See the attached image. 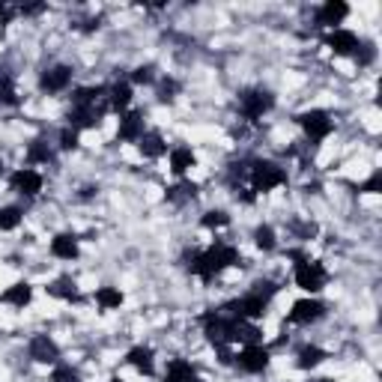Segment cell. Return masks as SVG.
<instances>
[{
	"instance_id": "obj_20",
	"label": "cell",
	"mask_w": 382,
	"mask_h": 382,
	"mask_svg": "<svg viewBox=\"0 0 382 382\" xmlns=\"http://www.w3.org/2000/svg\"><path fill=\"white\" fill-rule=\"evenodd\" d=\"M30 299H33V287H30L27 281H18V284L6 287L3 293H0V301H3V305H13V308L30 305Z\"/></svg>"
},
{
	"instance_id": "obj_40",
	"label": "cell",
	"mask_w": 382,
	"mask_h": 382,
	"mask_svg": "<svg viewBox=\"0 0 382 382\" xmlns=\"http://www.w3.org/2000/svg\"><path fill=\"white\" fill-rule=\"evenodd\" d=\"M358 191H361V194H376V191H382V174H379V170L367 179V183H361Z\"/></svg>"
},
{
	"instance_id": "obj_9",
	"label": "cell",
	"mask_w": 382,
	"mask_h": 382,
	"mask_svg": "<svg viewBox=\"0 0 382 382\" xmlns=\"http://www.w3.org/2000/svg\"><path fill=\"white\" fill-rule=\"evenodd\" d=\"M326 317V305L323 301H317V299H299L293 310L287 314V323H293V326H310V323H317V319H323Z\"/></svg>"
},
{
	"instance_id": "obj_37",
	"label": "cell",
	"mask_w": 382,
	"mask_h": 382,
	"mask_svg": "<svg viewBox=\"0 0 382 382\" xmlns=\"http://www.w3.org/2000/svg\"><path fill=\"white\" fill-rule=\"evenodd\" d=\"M51 382H81V376H78V370L72 365H54Z\"/></svg>"
},
{
	"instance_id": "obj_30",
	"label": "cell",
	"mask_w": 382,
	"mask_h": 382,
	"mask_svg": "<svg viewBox=\"0 0 382 382\" xmlns=\"http://www.w3.org/2000/svg\"><path fill=\"white\" fill-rule=\"evenodd\" d=\"M96 301H99V308L114 310V308L123 305V293H119L117 287H99L96 290Z\"/></svg>"
},
{
	"instance_id": "obj_27",
	"label": "cell",
	"mask_w": 382,
	"mask_h": 382,
	"mask_svg": "<svg viewBox=\"0 0 382 382\" xmlns=\"http://www.w3.org/2000/svg\"><path fill=\"white\" fill-rule=\"evenodd\" d=\"M48 296H54V299H66V301H75L78 299V287H75V281L63 275V278H57L48 284Z\"/></svg>"
},
{
	"instance_id": "obj_29",
	"label": "cell",
	"mask_w": 382,
	"mask_h": 382,
	"mask_svg": "<svg viewBox=\"0 0 382 382\" xmlns=\"http://www.w3.org/2000/svg\"><path fill=\"white\" fill-rule=\"evenodd\" d=\"M170 204H183V200H194L197 197V185L191 183V179H183L179 185H174V188H167V194H165Z\"/></svg>"
},
{
	"instance_id": "obj_7",
	"label": "cell",
	"mask_w": 382,
	"mask_h": 382,
	"mask_svg": "<svg viewBox=\"0 0 382 382\" xmlns=\"http://www.w3.org/2000/svg\"><path fill=\"white\" fill-rule=\"evenodd\" d=\"M266 305L269 301H263V299H257V296H242V299H233V301H227L224 308V314H230V317H236V319H248V323H254V319H263L266 317Z\"/></svg>"
},
{
	"instance_id": "obj_3",
	"label": "cell",
	"mask_w": 382,
	"mask_h": 382,
	"mask_svg": "<svg viewBox=\"0 0 382 382\" xmlns=\"http://www.w3.org/2000/svg\"><path fill=\"white\" fill-rule=\"evenodd\" d=\"M293 278H296V287H301L305 293H319V290L326 287V281H329V272H326V266L319 263V260L299 257Z\"/></svg>"
},
{
	"instance_id": "obj_14",
	"label": "cell",
	"mask_w": 382,
	"mask_h": 382,
	"mask_svg": "<svg viewBox=\"0 0 382 382\" xmlns=\"http://www.w3.org/2000/svg\"><path fill=\"white\" fill-rule=\"evenodd\" d=\"M347 15H349V6L344 0H326V3L317 9V24L335 30V24H340Z\"/></svg>"
},
{
	"instance_id": "obj_33",
	"label": "cell",
	"mask_w": 382,
	"mask_h": 382,
	"mask_svg": "<svg viewBox=\"0 0 382 382\" xmlns=\"http://www.w3.org/2000/svg\"><path fill=\"white\" fill-rule=\"evenodd\" d=\"M22 209L18 206H3L0 209V230H15L18 224H22Z\"/></svg>"
},
{
	"instance_id": "obj_45",
	"label": "cell",
	"mask_w": 382,
	"mask_h": 382,
	"mask_svg": "<svg viewBox=\"0 0 382 382\" xmlns=\"http://www.w3.org/2000/svg\"><path fill=\"white\" fill-rule=\"evenodd\" d=\"M185 382H206L204 376H191V379H185Z\"/></svg>"
},
{
	"instance_id": "obj_15",
	"label": "cell",
	"mask_w": 382,
	"mask_h": 382,
	"mask_svg": "<svg viewBox=\"0 0 382 382\" xmlns=\"http://www.w3.org/2000/svg\"><path fill=\"white\" fill-rule=\"evenodd\" d=\"M144 135V114L140 110H126V114H119V128H117V138L119 140H140Z\"/></svg>"
},
{
	"instance_id": "obj_19",
	"label": "cell",
	"mask_w": 382,
	"mask_h": 382,
	"mask_svg": "<svg viewBox=\"0 0 382 382\" xmlns=\"http://www.w3.org/2000/svg\"><path fill=\"white\" fill-rule=\"evenodd\" d=\"M230 340H239V344H245V347H254L263 340V331H260L254 323H248V319H236L233 317V331H230Z\"/></svg>"
},
{
	"instance_id": "obj_16",
	"label": "cell",
	"mask_w": 382,
	"mask_h": 382,
	"mask_svg": "<svg viewBox=\"0 0 382 382\" xmlns=\"http://www.w3.org/2000/svg\"><path fill=\"white\" fill-rule=\"evenodd\" d=\"M326 45H329L335 54H356V48H358V36L353 33V30L335 27V30H331V33L326 36Z\"/></svg>"
},
{
	"instance_id": "obj_38",
	"label": "cell",
	"mask_w": 382,
	"mask_h": 382,
	"mask_svg": "<svg viewBox=\"0 0 382 382\" xmlns=\"http://www.w3.org/2000/svg\"><path fill=\"white\" fill-rule=\"evenodd\" d=\"M60 149H66V153L78 149V128H72V126L60 128Z\"/></svg>"
},
{
	"instance_id": "obj_39",
	"label": "cell",
	"mask_w": 382,
	"mask_h": 382,
	"mask_svg": "<svg viewBox=\"0 0 382 382\" xmlns=\"http://www.w3.org/2000/svg\"><path fill=\"white\" fill-rule=\"evenodd\" d=\"M153 81H156V69L153 66H138L132 72V84L144 87V84H153Z\"/></svg>"
},
{
	"instance_id": "obj_47",
	"label": "cell",
	"mask_w": 382,
	"mask_h": 382,
	"mask_svg": "<svg viewBox=\"0 0 382 382\" xmlns=\"http://www.w3.org/2000/svg\"><path fill=\"white\" fill-rule=\"evenodd\" d=\"M0 174H3V162H0Z\"/></svg>"
},
{
	"instance_id": "obj_23",
	"label": "cell",
	"mask_w": 382,
	"mask_h": 382,
	"mask_svg": "<svg viewBox=\"0 0 382 382\" xmlns=\"http://www.w3.org/2000/svg\"><path fill=\"white\" fill-rule=\"evenodd\" d=\"M51 162H54V149L48 147V140H42V138L30 140V147H27V165H51Z\"/></svg>"
},
{
	"instance_id": "obj_13",
	"label": "cell",
	"mask_w": 382,
	"mask_h": 382,
	"mask_svg": "<svg viewBox=\"0 0 382 382\" xmlns=\"http://www.w3.org/2000/svg\"><path fill=\"white\" fill-rule=\"evenodd\" d=\"M30 358L39 361V365H57L60 347L48 335H36L33 340H30Z\"/></svg>"
},
{
	"instance_id": "obj_41",
	"label": "cell",
	"mask_w": 382,
	"mask_h": 382,
	"mask_svg": "<svg viewBox=\"0 0 382 382\" xmlns=\"http://www.w3.org/2000/svg\"><path fill=\"white\" fill-rule=\"evenodd\" d=\"M233 191H236V200H242V204H248V206H251V204H254V200H257V194H254V191H251V188H242V185H236Z\"/></svg>"
},
{
	"instance_id": "obj_44",
	"label": "cell",
	"mask_w": 382,
	"mask_h": 382,
	"mask_svg": "<svg viewBox=\"0 0 382 382\" xmlns=\"http://www.w3.org/2000/svg\"><path fill=\"white\" fill-rule=\"evenodd\" d=\"M42 3H36V6H22V9H18V13H22V15H39V13H42Z\"/></svg>"
},
{
	"instance_id": "obj_34",
	"label": "cell",
	"mask_w": 382,
	"mask_h": 382,
	"mask_svg": "<svg viewBox=\"0 0 382 382\" xmlns=\"http://www.w3.org/2000/svg\"><path fill=\"white\" fill-rule=\"evenodd\" d=\"M176 93H179L176 78H162V81H158V102H174Z\"/></svg>"
},
{
	"instance_id": "obj_5",
	"label": "cell",
	"mask_w": 382,
	"mask_h": 382,
	"mask_svg": "<svg viewBox=\"0 0 382 382\" xmlns=\"http://www.w3.org/2000/svg\"><path fill=\"white\" fill-rule=\"evenodd\" d=\"M272 105H275V96L263 87H251L239 96V114H242L245 119H251V123H257L263 114H269Z\"/></svg>"
},
{
	"instance_id": "obj_35",
	"label": "cell",
	"mask_w": 382,
	"mask_h": 382,
	"mask_svg": "<svg viewBox=\"0 0 382 382\" xmlns=\"http://www.w3.org/2000/svg\"><path fill=\"white\" fill-rule=\"evenodd\" d=\"M275 293H278V287H275V281H269V278H260V281H254V287H251V296H257L263 301H269Z\"/></svg>"
},
{
	"instance_id": "obj_43",
	"label": "cell",
	"mask_w": 382,
	"mask_h": 382,
	"mask_svg": "<svg viewBox=\"0 0 382 382\" xmlns=\"http://www.w3.org/2000/svg\"><path fill=\"white\" fill-rule=\"evenodd\" d=\"M215 353H218V361H221V365H233V353H230L227 347H215Z\"/></svg>"
},
{
	"instance_id": "obj_25",
	"label": "cell",
	"mask_w": 382,
	"mask_h": 382,
	"mask_svg": "<svg viewBox=\"0 0 382 382\" xmlns=\"http://www.w3.org/2000/svg\"><path fill=\"white\" fill-rule=\"evenodd\" d=\"M194 162H197V158H194V153H191L188 147H176L174 153H170V170H174L176 176H185L188 170L194 167Z\"/></svg>"
},
{
	"instance_id": "obj_1",
	"label": "cell",
	"mask_w": 382,
	"mask_h": 382,
	"mask_svg": "<svg viewBox=\"0 0 382 382\" xmlns=\"http://www.w3.org/2000/svg\"><path fill=\"white\" fill-rule=\"evenodd\" d=\"M233 263H239V251L227 242H215L206 251H185V269L200 281H206V284L215 281V275H221Z\"/></svg>"
},
{
	"instance_id": "obj_21",
	"label": "cell",
	"mask_w": 382,
	"mask_h": 382,
	"mask_svg": "<svg viewBox=\"0 0 382 382\" xmlns=\"http://www.w3.org/2000/svg\"><path fill=\"white\" fill-rule=\"evenodd\" d=\"M138 149H140V156H144V158H158V156H165L167 144H165V138L158 132H144L140 140H138Z\"/></svg>"
},
{
	"instance_id": "obj_36",
	"label": "cell",
	"mask_w": 382,
	"mask_h": 382,
	"mask_svg": "<svg viewBox=\"0 0 382 382\" xmlns=\"http://www.w3.org/2000/svg\"><path fill=\"white\" fill-rule=\"evenodd\" d=\"M200 224L209 227V230H218V227H227V224H230V215L221 213V209H209V213L200 218Z\"/></svg>"
},
{
	"instance_id": "obj_48",
	"label": "cell",
	"mask_w": 382,
	"mask_h": 382,
	"mask_svg": "<svg viewBox=\"0 0 382 382\" xmlns=\"http://www.w3.org/2000/svg\"><path fill=\"white\" fill-rule=\"evenodd\" d=\"M110 382H123V379H110Z\"/></svg>"
},
{
	"instance_id": "obj_6",
	"label": "cell",
	"mask_w": 382,
	"mask_h": 382,
	"mask_svg": "<svg viewBox=\"0 0 382 382\" xmlns=\"http://www.w3.org/2000/svg\"><path fill=\"white\" fill-rule=\"evenodd\" d=\"M296 123L301 126V132L308 135V140H314V144H319V140H326L331 135V128H335V123H331V117L326 114V110H301V114L296 117Z\"/></svg>"
},
{
	"instance_id": "obj_11",
	"label": "cell",
	"mask_w": 382,
	"mask_h": 382,
	"mask_svg": "<svg viewBox=\"0 0 382 382\" xmlns=\"http://www.w3.org/2000/svg\"><path fill=\"white\" fill-rule=\"evenodd\" d=\"M9 185L24 197H36L39 191H42V174H36L33 167H18L15 174L9 176Z\"/></svg>"
},
{
	"instance_id": "obj_10",
	"label": "cell",
	"mask_w": 382,
	"mask_h": 382,
	"mask_svg": "<svg viewBox=\"0 0 382 382\" xmlns=\"http://www.w3.org/2000/svg\"><path fill=\"white\" fill-rule=\"evenodd\" d=\"M233 361L245 374H263L269 367V349L263 344H254V347H245L239 356H233Z\"/></svg>"
},
{
	"instance_id": "obj_18",
	"label": "cell",
	"mask_w": 382,
	"mask_h": 382,
	"mask_svg": "<svg viewBox=\"0 0 382 382\" xmlns=\"http://www.w3.org/2000/svg\"><path fill=\"white\" fill-rule=\"evenodd\" d=\"M108 105L114 114H126L128 105H132V84L117 81L114 87H108Z\"/></svg>"
},
{
	"instance_id": "obj_24",
	"label": "cell",
	"mask_w": 382,
	"mask_h": 382,
	"mask_svg": "<svg viewBox=\"0 0 382 382\" xmlns=\"http://www.w3.org/2000/svg\"><path fill=\"white\" fill-rule=\"evenodd\" d=\"M191 376H197L194 365H191V361H185V358H174V361L167 365L162 382H185V379H191Z\"/></svg>"
},
{
	"instance_id": "obj_12",
	"label": "cell",
	"mask_w": 382,
	"mask_h": 382,
	"mask_svg": "<svg viewBox=\"0 0 382 382\" xmlns=\"http://www.w3.org/2000/svg\"><path fill=\"white\" fill-rule=\"evenodd\" d=\"M69 84H72V69L63 63L45 69V72L39 75V90H42V93H63Z\"/></svg>"
},
{
	"instance_id": "obj_2",
	"label": "cell",
	"mask_w": 382,
	"mask_h": 382,
	"mask_svg": "<svg viewBox=\"0 0 382 382\" xmlns=\"http://www.w3.org/2000/svg\"><path fill=\"white\" fill-rule=\"evenodd\" d=\"M248 179L254 194H266L278 185H287V170L275 162H266V158H254V162H248Z\"/></svg>"
},
{
	"instance_id": "obj_28",
	"label": "cell",
	"mask_w": 382,
	"mask_h": 382,
	"mask_svg": "<svg viewBox=\"0 0 382 382\" xmlns=\"http://www.w3.org/2000/svg\"><path fill=\"white\" fill-rule=\"evenodd\" d=\"M326 361V349H319V347H301L299 349V356H296V365L301 367V370H314L317 365H323Z\"/></svg>"
},
{
	"instance_id": "obj_46",
	"label": "cell",
	"mask_w": 382,
	"mask_h": 382,
	"mask_svg": "<svg viewBox=\"0 0 382 382\" xmlns=\"http://www.w3.org/2000/svg\"><path fill=\"white\" fill-rule=\"evenodd\" d=\"M310 382H335V379H326V376H323V379H310Z\"/></svg>"
},
{
	"instance_id": "obj_17",
	"label": "cell",
	"mask_w": 382,
	"mask_h": 382,
	"mask_svg": "<svg viewBox=\"0 0 382 382\" xmlns=\"http://www.w3.org/2000/svg\"><path fill=\"white\" fill-rule=\"evenodd\" d=\"M126 361L135 370H140L144 376H153L156 374V356H153V349H149V347H132L126 353Z\"/></svg>"
},
{
	"instance_id": "obj_42",
	"label": "cell",
	"mask_w": 382,
	"mask_h": 382,
	"mask_svg": "<svg viewBox=\"0 0 382 382\" xmlns=\"http://www.w3.org/2000/svg\"><path fill=\"white\" fill-rule=\"evenodd\" d=\"M293 230H296L301 239H310V236L317 233V224H293Z\"/></svg>"
},
{
	"instance_id": "obj_8",
	"label": "cell",
	"mask_w": 382,
	"mask_h": 382,
	"mask_svg": "<svg viewBox=\"0 0 382 382\" xmlns=\"http://www.w3.org/2000/svg\"><path fill=\"white\" fill-rule=\"evenodd\" d=\"M110 110L108 105V96L102 99V102H96V105H81V108H72L69 110V126L72 128H99V123H102V117Z\"/></svg>"
},
{
	"instance_id": "obj_4",
	"label": "cell",
	"mask_w": 382,
	"mask_h": 382,
	"mask_svg": "<svg viewBox=\"0 0 382 382\" xmlns=\"http://www.w3.org/2000/svg\"><path fill=\"white\" fill-rule=\"evenodd\" d=\"M204 335H206V340L213 347H230L233 340H230V331H233V317L230 314H224V310H209V314H204Z\"/></svg>"
},
{
	"instance_id": "obj_26",
	"label": "cell",
	"mask_w": 382,
	"mask_h": 382,
	"mask_svg": "<svg viewBox=\"0 0 382 382\" xmlns=\"http://www.w3.org/2000/svg\"><path fill=\"white\" fill-rule=\"evenodd\" d=\"M105 96H108V87H105V84L78 87L75 93H72V102H75V108H81V105H96V102H102Z\"/></svg>"
},
{
	"instance_id": "obj_22",
	"label": "cell",
	"mask_w": 382,
	"mask_h": 382,
	"mask_svg": "<svg viewBox=\"0 0 382 382\" xmlns=\"http://www.w3.org/2000/svg\"><path fill=\"white\" fill-rule=\"evenodd\" d=\"M51 254L60 260H75L78 257V239L72 233H57L51 239Z\"/></svg>"
},
{
	"instance_id": "obj_32",
	"label": "cell",
	"mask_w": 382,
	"mask_h": 382,
	"mask_svg": "<svg viewBox=\"0 0 382 382\" xmlns=\"http://www.w3.org/2000/svg\"><path fill=\"white\" fill-rule=\"evenodd\" d=\"M254 245H257L260 251H272V248L278 245V236H275V230L269 227V224H260V227L254 230Z\"/></svg>"
},
{
	"instance_id": "obj_31",
	"label": "cell",
	"mask_w": 382,
	"mask_h": 382,
	"mask_svg": "<svg viewBox=\"0 0 382 382\" xmlns=\"http://www.w3.org/2000/svg\"><path fill=\"white\" fill-rule=\"evenodd\" d=\"M0 105H18V90L9 72H0Z\"/></svg>"
}]
</instances>
